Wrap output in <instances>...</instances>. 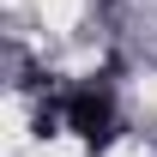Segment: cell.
<instances>
[{
	"label": "cell",
	"mask_w": 157,
	"mask_h": 157,
	"mask_svg": "<svg viewBox=\"0 0 157 157\" xmlns=\"http://www.w3.org/2000/svg\"><path fill=\"white\" fill-rule=\"evenodd\" d=\"M60 121H67L85 145H109V139H115V97H109V91H97V85H85V91H73V97H67Z\"/></svg>",
	"instance_id": "cell-1"
}]
</instances>
